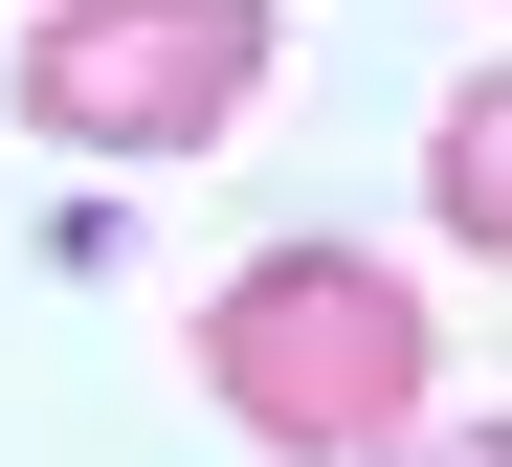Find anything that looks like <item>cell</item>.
I'll return each mask as SVG.
<instances>
[{"mask_svg":"<svg viewBox=\"0 0 512 467\" xmlns=\"http://www.w3.org/2000/svg\"><path fill=\"white\" fill-rule=\"evenodd\" d=\"M268 45H290L268 0H45L0 89H23L45 156H201L245 89H268Z\"/></svg>","mask_w":512,"mask_h":467,"instance_id":"obj_2","label":"cell"},{"mask_svg":"<svg viewBox=\"0 0 512 467\" xmlns=\"http://www.w3.org/2000/svg\"><path fill=\"white\" fill-rule=\"evenodd\" d=\"M401 467H512V423H423V445H401Z\"/></svg>","mask_w":512,"mask_h":467,"instance_id":"obj_4","label":"cell"},{"mask_svg":"<svg viewBox=\"0 0 512 467\" xmlns=\"http://www.w3.org/2000/svg\"><path fill=\"white\" fill-rule=\"evenodd\" d=\"M201 401L268 445V467H401L446 423V334L379 245H245L201 290Z\"/></svg>","mask_w":512,"mask_h":467,"instance_id":"obj_1","label":"cell"},{"mask_svg":"<svg viewBox=\"0 0 512 467\" xmlns=\"http://www.w3.org/2000/svg\"><path fill=\"white\" fill-rule=\"evenodd\" d=\"M423 201H446V245L512 267V67H468L446 112H423Z\"/></svg>","mask_w":512,"mask_h":467,"instance_id":"obj_3","label":"cell"}]
</instances>
